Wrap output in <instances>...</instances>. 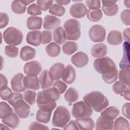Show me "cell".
Returning a JSON list of instances; mask_svg holds the SVG:
<instances>
[{
  "label": "cell",
  "mask_w": 130,
  "mask_h": 130,
  "mask_svg": "<svg viewBox=\"0 0 130 130\" xmlns=\"http://www.w3.org/2000/svg\"><path fill=\"white\" fill-rule=\"evenodd\" d=\"M102 7H110L116 4V1H102Z\"/></svg>",
  "instance_id": "cell-59"
},
{
  "label": "cell",
  "mask_w": 130,
  "mask_h": 130,
  "mask_svg": "<svg viewBox=\"0 0 130 130\" xmlns=\"http://www.w3.org/2000/svg\"><path fill=\"white\" fill-rule=\"evenodd\" d=\"M13 113L12 108L6 102H1L0 104L1 118L4 119L9 117Z\"/></svg>",
  "instance_id": "cell-35"
},
{
  "label": "cell",
  "mask_w": 130,
  "mask_h": 130,
  "mask_svg": "<svg viewBox=\"0 0 130 130\" xmlns=\"http://www.w3.org/2000/svg\"><path fill=\"white\" fill-rule=\"evenodd\" d=\"M129 68L123 69L119 72L118 78L119 81L127 86H129Z\"/></svg>",
  "instance_id": "cell-37"
},
{
  "label": "cell",
  "mask_w": 130,
  "mask_h": 130,
  "mask_svg": "<svg viewBox=\"0 0 130 130\" xmlns=\"http://www.w3.org/2000/svg\"><path fill=\"white\" fill-rule=\"evenodd\" d=\"M23 98V95L21 93L16 92H13L10 98L8 99V102L11 106H12V107H14V105L18 100Z\"/></svg>",
  "instance_id": "cell-48"
},
{
  "label": "cell",
  "mask_w": 130,
  "mask_h": 130,
  "mask_svg": "<svg viewBox=\"0 0 130 130\" xmlns=\"http://www.w3.org/2000/svg\"><path fill=\"white\" fill-rule=\"evenodd\" d=\"M122 36L121 32L117 30H113L109 32L107 37L108 43L113 46H117L122 42Z\"/></svg>",
  "instance_id": "cell-21"
},
{
  "label": "cell",
  "mask_w": 130,
  "mask_h": 130,
  "mask_svg": "<svg viewBox=\"0 0 130 130\" xmlns=\"http://www.w3.org/2000/svg\"><path fill=\"white\" fill-rule=\"evenodd\" d=\"M87 18L92 22H97L100 21L103 16L102 10H90L88 9L87 11Z\"/></svg>",
  "instance_id": "cell-33"
},
{
  "label": "cell",
  "mask_w": 130,
  "mask_h": 130,
  "mask_svg": "<svg viewBox=\"0 0 130 130\" xmlns=\"http://www.w3.org/2000/svg\"><path fill=\"white\" fill-rule=\"evenodd\" d=\"M119 109L115 107L111 106L103 111L101 113V116L107 117L111 120H114L119 115Z\"/></svg>",
  "instance_id": "cell-28"
},
{
  "label": "cell",
  "mask_w": 130,
  "mask_h": 130,
  "mask_svg": "<svg viewBox=\"0 0 130 130\" xmlns=\"http://www.w3.org/2000/svg\"><path fill=\"white\" fill-rule=\"evenodd\" d=\"M102 78L104 81L108 84H112L115 82L118 78L117 69L112 73L102 75Z\"/></svg>",
  "instance_id": "cell-42"
},
{
  "label": "cell",
  "mask_w": 130,
  "mask_h": 130,
  "mask_svg": "<svg viewBox=\"0 0 130 130\" xmlns=\"http://www.w3.org/2000/svg\"><path fill=\"white\" fill-rule=\"evenodd\" d=\"M42 18L38 16H30L27 19L26 26L29 29L37 30L41 28Z\"/></svg>",
  "instance_id": "cell-25"
},
{
  "label": "cell",
  "mask_w": 130,
  "mask_h": 130,
  "mask_svg": "<svg viewBox=\"0 0 130 130\" xmlns=\"http://www.w3.org/2000/svg\"><path fill=\"white\" fill-rule=\"evenodd\" d=\"M23 75L21 73L15 74L11 79V84L12 89L15 92H23L25 90L23 85Z\"/></svg>",
  "instance_id": "cell-12"
},
{
  "label": "cell",
  "mask_w": 130,
  "mask_h": 130,
  "mask_svg": "<svg viewBox=\"0 0 130 130\" xmlns=\"http://www.w3.org/2000/svg\"><path fill=\"white\" fill-rule=\"evenodd\" d=\"M70 0H56L55 2L57 3V4L61 6V5H67L70 3Z\"/></svg>",
  "instance_id": "cell-60"
},
{
  "label": "cell",
  "mask_w": 130,
  "mask_h": 130,
  "mask_svg": "<svg viewBox=\"0 0 130 130\" xmlns=\"http://www.w3.org/2000/svg\"><path fill=\"white\" fill-rule=\"evenodd\" d=\"M60 23L59 18L50 15H46L44 19L43 27L46 29L51 30L58 27Z\"/></svg>",
  "instance_id": "cell-16"
},
{
  "label": "cell",
  "mask_w": 130,
  "mask_h": 130,
  "mask_svg": "<svg viewBox=\"0 0 130 130\" xmlns=\"http://www.w3.org/2000/svg\"><path fill=\"white\" fill-rule=\"evenodd\" d=\"M71 118L68 109L63 106H58L55 110L52 123L54 126L63 128Z\"/></svg>",
  "instance_id": "cell-4"
},
{
  "label": "cell",
  "mask_w": 130,
  "mask_h": 130,
  "mask_svg": "<svg viewBox=\"0 0 130 130\" xmlns=\"http://www.w3.org/2000/svg\"><path fill=\"white\" fill-rule=\"evenodd\" d=\"M63 129H76L78 130L79 129L76 122L75 121L71 120L70 122L65 125V126L63 128Z\"/></svg>",
  "instance_id": "cell-54"
},
{
  "label": "cell",
  "mask_w": 130,
  "mask_h": 130,
  "mask_svg": "<svg viewBox=\"0 0 130 130\" xmlns=\"http://www.w3.org/2000/svg\"><path fill=\"white\" fill-rule=\"evenodd\" d=\"M8 81L7 79L5 76L1 74V85H0V90L3 89L7 87Z\"/></svg>",
  "instance_id": "cell-56"
},
{
  "label": "cell",
  "mask_w": 130,
  "mask_h": 130,
  "mask_svg": "<svg viewBox=\"0 0 130 130\" xmlns=\"http://www.w3.org/2000/svg\"><path fill=\"white\" fill-rule=\"evenodd\" d=\"M114 128V121L107 117L100 116L95 123V129L112 130Z\"/></svg>",
  "instance_id": "cell-18"
},
{
  "label": "cell",
  "mask_w": 130,
  "mask_h": 130,
  "mask_svg": "<svg viewBox=\"0 0 130 130\" xmlns=\"http://www.w3.org/2000/svg\"><path fill=\"white\" fill-rule=\"evenodd\" d=\"M26 40L28 44L38 46L42 43V33L39 30L29 31L27 34Z\"/></svg>",
  "instance_id": "cell-17"
},
{
  "label": "cell",
  "mask_w": 130,
  "mask_h": 130,
  "mask_svg": "<svg viewBox=\"0 0 130 130\" xmlns=\"http://www.w3.org/2000/svg\"><path fill=\"white\" fill-rule=\"evenodd\" d=\"M76 77L75 70L72 65L69 64L64 68L61 77L64 82L69 84H72L75 81Z\"/></svg>",
  "instance_id": "cell-13"
},
{
  "label": "cell",
  "mask_w": 130,
  "mask_h": 130,
  "mask_svg": "<svg viewBox=\"0 0 130 130\" xmlns=\"http://www.w3.org/2000/svg\"><path fill=\"white\" fill-rule=\"evenodd\" d=\"M23 85L26 89L37 90L40 89L39 81L37 76L27 75L24 77Z\"/></svg>",
  "instance_id": "cell-19"
},
{
  "label": "cell",
  "mask_w": 130,
  "mask_h": 130,
  "mask_svg": "<svg viewBox=\"0 0 130 130\" xmlns=\"http://www.w3.org/2000/svg\"><path fill=\"white\" fill-rule=\"evenodd\" d=\"M107 53V46L103 43L95 44L91 49V54L94 57H103Z\"/></svg>",
  "instance_id": "cell-23"
},
{
  "label": "cell",
  "mask_w": 130,
  "mask_h": 130,
  "mask_svg": "<svg viewBox=\"0 0 130 130\" xmlns=\"http://www.w3.org/2000/svg\"><path fill=\"white\" fill-rule=\"evenodd\" d=\"M63 27L67 40L76 41L80 37L81 26L78 20L74 19H69L64 22Z\"/></svg>",
  "instance_id": "cell-5"
},
{
  "label": "cell",
  "mask_w": 130,
  "mask_h": 130,
  "mask_svg": "<svg viewBox=\"0 0 130 130\" xmlns=\"http://www.w3.org/2000/svg\"><path fill=\"white\" fill-rule=\"evenodd\" d=\"M0 28H3L6 27L9 23V15L5 13L1 12L0 13Z\"/></svg>",
  "instance_id": "cell-52"
},
{
  "label": "cell",
  "mask_w": 130,
  "mask_h": 130,
  "mask_svg": "<svg viewBox=\"0 0 130 130\" xmlns=\"http://www.w3.org/2000/svg\"><path fill=\"white\" fill-rule=\"evenodd\" d=\"M53 35L54 41L59 45L64 43L67 39L64 29L61 26L54 29L53 31Z\"/></svg>",
  "instance_id": "cell-24"
},
{
  "label": "cell",
  "mask_w": 130,
  "mask_h": 130,
  "mask_svg": "<svg viewBox=\"0 0 130 130\" xmlns=\"http://www.w3.org/2000/svg\"><path fill=\"white\" fill-rule=\"evenodd\" d=\"M84 101L96 112L104 110L109 104L108 99L100 91H94L85 94Z\"/></svg>",
  "instance_id": "cell-1"
},
{
  "label": "cell",
  "mask_w": 130,
  "mask_h": 130,
  "mask_svg": "<svg viewBox=\"0 0 130 130\" xmlns=\"http://www.w3.org/2000/svg\"><path fill=\"white\" fill-rule=\"evenodd\" d=\"M36 54V50L28 46L23 47L20 53V58L23 61H28L35 58Z\"/></svg>",
  "instance_id": "cell-22"
},
{
  "label": "cell",
  "mask_w": 130,
  "mask_h": 130,
  "mask_svg": "<svg viewBox=\"0 0 130 130\" xmlns=\"http://www.w3.org/2000/svg\"><path fill=\"white\" fill-rule=\"evenodd\" d=\"M129 15L130 10L129 9L123 10L120 14V19L125 25H129Z\"/></svg>",
  "instance_id": "cell-49"
},
{
  "label": "cell",
  "mask_w": 130,
  "mask_h": 130,
  "mask_svg": "<svg viewBox=\"0 0 130 130\" xmlns=\"http://www.w3.org/2000/svg\"><path fill=\"white\" fill-rule=\"evenodd\" d=\"M124 99L129 101L130 100V95H129V86H127L125 90L123 92L122 94Z\"/></svg>",
  "instance_id": "cell-58"
},
{
  "label": "cell",
  "mask_w": 130,
  "mask_h": 130,
  "mask_svg": "<svg viewBox=\"0 0 130 130\" xmlns=\"http://www.w3.org/2000/svg\"><path fill=\"white\" fill-rule=\"evenodd\" d=\"M5 52L7 56L11 58H14L18 56L19 49L14 46L8 45L5 47Z\"/></svg>",
  "instance_id": "cell-40"
},
{
  "label": "cell",
  "mask_w": 130,
  "mask_h": 130,
  "mask_svg": "<svg viewBox=\"0 0 130 130\" xmlns=\"http://www.w3.org/2000/svg\"><path fill=\"white\" fill-rule=\"evenodd\" d=\"M52 40V32L49 30H43L42 32V43L46 45L50 43Z\"/></svg>",
  "instance_id": "cell-46"
},
{
  "label": "cell",
  "mask_w": 130,
  "mask_h": 130,
  "mask_svg": "<svg viewBox=\"0 0 130 130\" xmlns=\"http://www.w3.org/2000/svg\"><path fill=\"white\" fill-rule=\"evenodd\" d=\"M42 71L41 63L37 60H32L26 63L23 67V71L27 75L37 76Z\"/></svg>",
  "instance_id": "cell-10"
},
{
  "label": "cell",
  "mask_w": 130,
  "mask_h": 130,
  "mask_svg": "<svg viewBox=\"0 0 130 130\" xmlns=\"http://www.w3.org/2000/svg\"><path fill=\"white\" fill-rule=\"evenodd\" d=\"M53 3V1L51 0H38L37 1V3L40 8V9L42 11H47L50 8L52 4Z\"/></svg>",
  "instance_id": "cell-45"
},
{
  "label": "cell",
  "mask_w": 130,
  "mask_h": 130,
  "mask_svg": "<svg viewBox=\"0 0 130 130\" xmlns=\"http://www.w3.org/2000/svg\"><path fill=\"white\" fill-rule=\"evenodd\" d=\"M28 129L29 130H31V129H49V128L47 126L43 125L40 123L34 121L30 124Z\"/></svg>",
  "instance_id": "cell-53"
},
{
  "label": "cell",
  "mask_w": 130,
  "mask_h": 130,
  "mask_svg": "<svg viewBox=\"0 0 130 130\" xmlns=\"http://www.w3.org/2000/svg\"><path fill=\"white\" fill-rule=\"evenodd\" d=\"M27 13L32 16L40 15L42 14V11L38 5L36 3H33L30 5L27 8Z\"/></svg>",
  "instance_id": "cell-43"
},
{
  "label": "cell",
  "mask_w": 130,
  "mask_h": 130,
  "mask_svg": "<svg viewBox=\"0 0 130 130\" xmlns=\"http://www.w3.org/2000/svg\"><path fill=\"white\" fill-rule=\"evenodd\" d=\"M53 85V87H55L58 90L60 94L63 93L67 88V85L65 83L58 80H56Z\"/></svg>",
  "instance_id": "cell-50"
},
{
  "label": "cell",
  "mask_w": 130,
  "mask_h": 130,
  "mask_svg": "<svg viewBox=\"0 0 130 130\" xmlns=\"http://www.w3.org/2000/svg\"><path fill=\"white\" fill-rule=\"evenodd\" d=\"M123 38L124 41L126 42H129V28H127L125 29L123 32Z\"/></svg>",
  "instance_id": "cell-57"
},
{
  "label": "cell",
  "mask_w": 130,
  "mask_h": 130,
  "mask_svg": "<svg viewBox=\"0 0 130 130\" xmlns=\"http://www.w3.org/2000/svg\"><path fill=\"white\" fill-rule=\"evenodd\" d=\"M129 127L128 121L123 117H119L114 121L113 128L115 130H124L128 129Z\"/></svg>",
  "instance_id": "cell-32"
},
{
  "label": "cell",
  "mask_w": 130,
  "mask_h": 130,
  "mask_svg": "<svg viewBox=\"0 0 130 130\" xmlns=\"http://www.w3.org/2000/svg\"><path fill=\"white\" fill-rule=\"evenodd\" d=\"M129 106L130 104L129 103H125L122 107V112L123 115L127 118L128 119H130L129 117Z\"/></svg>",
  "instance_id": "cell-55"
},
{
  "label": "cell",
  "mask_w": 130,
  "mask_h": 130,
  "mask_svg": "<svg viewBox=\"0 0 130 130\" xmlns=\"http://www.w3.org/2000/svg\"><path fill=\"white\" fill-rule=\"evenodd\" d=\"M127 86L121 82L120 81H116L112 86L113 91L117 94H120L123 93V92L126 88Z\"/></svg>",
  "instance_id": "cell-44"
},
{
  "label": "cell",
  "mask_w": 130,
  "mask_h": 130,
  "mask_svg": "<svg viewBox=\"0 0 130 130\" xmlns=\"http://www.w3.org/2000/svg\"><path fill=\"white\" fill-rule=\"evenodd\" d=\"M12 93L13 92H12L11 89L8 87L0 90L1 98L2 100L4 101H8Z\"/></svg>",
  "instance_id": "cell-51"
},
{
  "label": "cell",
  "mask_w": 130,
  "mask_h": 130,
  "mask_svg": "<svg viewBox=\"0 0 130 130\" xmlns=\"http://www.w3.org/2000/svg\"><path fill=\"white\" fill-rule=\"evenodd\" d=\"M36 92L32 90H25L23 94V98L28 104L32 105L36 102Z\"/></svg>",
  "instance_id": "cell-39"
},
{
  "label": "cell",
  "mask_w": 130,
  "mask_h": 130,
  "mask_svg": "<svg viewBox=\"0 0 130 130\" xmlns=\"http://www.w3.org/2000/svg\"><path fill=\"white\" fill-rule=\"evenodd\" d=\"M92 112V109L84 101H79L75 103L72 109V115L76 119L90 117Z\"/></svg>",
  "instance_id": "cell-7"
},
{
  "label": "cell",
  "mask_w": 130,
  "mask_h": 130,
  "mask_svg": "<svg viewBox=\"0 0 130 130\" xmlns=\"http://www.w3.org/2000/svg\"><path fill=\"white\" fill-rule=\"evenodd\" d=\"M104 13L109 16L115 15L118 11V6L115 4L110 7H102Z\"/></svg>",
  "instance_id": "cell-41"
},
{
  "label": "cell",
  "mask_w": 130,
  "mask_h": 130,
  "mask_svg": "<svg viewBox=\"0 0 130 130\" xmlns=\"http://www.w3.org/2000/svg\"><path fill=\"white\" fill-rule=\"evenodd\" d=\"M16 113H13L9 117L2 119V122L12 129L16 128L19 125L20 119Z\"/></svg>",
  "instance_id": "cell-27"
},
{
  "label": "cell",
  "mask_w": 130,
  "mask_h": 130,
  "mask_svg": "<svg viewBox=\"0 0 130 130\" xmlns=\"http://www.w3.org/2000/svg\"><path fill=\"white\" fill-rule=\"evenodd\" d=\"M75 121L80 129L91 130L94 127V121L89 117L77 118Z\"/></svg>",
  "instance_id": "cell-20"
},
{
  "label": "cell",
  "mask_w": 130,
  "mask_h": 130,
  "mask_svg": "<svg viewBox=\"0 0 130 130\" xmlns=\"http://www.w3.org/2000/svg\"><path fill=\"white\" fill-rule=\"evenodd\" d=\"M93 67L95 71L102 75L110 74L117 70L115 63L108 57H103L95 59Z\"/></svg>",
  "instance_id": "cell-3"
},
{
  "label": "cell",
  "mask_w": 130,
  "mask_h": 130,
  "mask_svg": "<svg viewBox=\"0 0 130 130\" xmlns=\"http://www.w3.org/2000/svg\"><path fill=\"white\" fill-rule=\"evenodd\" d=\"M14 110L15 113L20 118H26L29 114L30 106L28 103H26L23 99L18 100L14 107Z\"/></svg>",
  "instance_id": "cell-9"
},
{
  "label": "cell",
  "mask_w": 130,
  "mask_h": 130,
  "mask_svg": "<svg viewBox=\"0 0 130 130\" xmlns=\"http://www.w3.org/2000/svg\"><path fill=\"white\" fill-rule=\"evenodd\" d=\"M24 6H26L28 5V4H30V3L34 2L35 1L32 0V1H28V0H23V1H20Z\"/></svg>",
  "instance_id": "cell-61"
},
{
  "label": "cell",
  "mask_w": 130,
  "mask_h": 130,
  "mask_svg": "<svg viewBox=\"0 0 130 130\" xmlns=\"http://www.w3.org/2000/svg\"><path fill=\"white\" fill-rule=\"evenodd\" d=\"M105 28L101 25H94L89 30L88 36L91 41L93 42H103L106 38Z\"/></svg>",
  "instance_id": "cell-8"
},
{
  "label": "cell",
  "mask_w": 130,
  "mask_h": 130,
  "mask_svg": "<svg viewBox=\"0 0 130 130\" xmlns=\"http://www.w3.org/2000/svg\"><path fill=\"white\" fill-rule=\"evenodd\" d=\"M52 112H47L39 110L36 114V119L38 121L44 123H47L50 120Z\"/></svg>",
  "instance_id": "cell-34"
},
{
  "label": "cell",
  "mask_w": 130,
  "mask_h": 130,
  "mask_svg": "<svg viewBox=\"0 0 130 130\" xmlns=\"http://www.w3.org/2000/svg\"><path fill=\"white\" fill-rule=\"evenodd\" d=\"M78 45L75 42L68 41L66 42L62 46L63 52L68 55L73 54L78 50Z\"/></svg>",
  "instance_id": "cell-30"
},
{
  "label": "cell",
  "mask_w": 130,
  "mask_h": 130,
  "mask_svg": "<svg viewBox=\"0 0 130 130\" xmlns=\"http://www.w3.org/2000/svg\"><path fill=\"white\" fill-rule=\"evenodd\" d=\"M64 65L60 62H57L53 64L49 69V72L54 80H58L60 79Z\"/></svg>",
  "instance_id": "cell-26"
},
{
  "label": "cell",
  "mask_w": 130,
  "mask_h": 130,
  "mask_svg": "<svg viewBox=\"0 0 130 130\" xmlns=\"http://www.w3.org/2000/svg\"><path fill=\"white\" fill-rule=\"evenodd\" d=\"M129 3H130V1H125L124 2V4L125 6H126V7H127L128 8H129Z\"/></svg>",
  "instance_id": "cell-62"
},
{
  "label": "cell",
  "mask_w": 130,
  "mask_h": 130,
  "mask_svg": "<svg viewBox=\"0 0 130 130\" xmlns=\"http://www.w3.org/2000/svg\"><path fill=\"white\" fill-rule=\"evenodd\" d=\"M46 51L49 56L55 57L59 55L60 47L57 43L52 42L46 46Z\"/></svg>",
  "instance_id": "cell-29"
},
{
  "label": "cell",
  "mask_w": 130,
  "mask_h": 130,
  "mask_svg": "<svg viewBox=\"0 0 130 130\" xmlns=\"http://www.w3.org/2000/svg\"><path fill=\"white\" fill-rule=\"evenodd\" d=\"M86 6L90 10L99 9L101 7V1L98 0H86L85 1Z\"/></svg>",
  "instance_id": "cell-47"
},
{
  "label": "cell",
  "mask_w": 130,
  "mask_h": 130,
  "mask_svg": "<svg viewBox=\"0 0 130 130\" xmlns=\"http://www.w3.org/2000/svg\"><path fill=\"white\" fill-rule=\"evenodd\" d=\"M11 10L17 14H22L25 13L26 7L20 1H14L11 4Z\"/></svg>",
  "instance_id": "cell-36"
},
{
  "label": "cell",
  "mask_w": 130,
  "mask_h": 130,
  "mask_svg": "<svg viewBox=\"0 0 130 130\" xmlns=\"http://www.w3.org/2000/svg\"><path fill=\"white\" fill-rule=\"evenodd\" d=\"M71 61L76 67L82 68L88 63V56L85 53L79 51L72 56Z\"/></svg>",
  "instance_id": "cell-14"
},
{
  "label": "cell",
  "mask_w": 130,
  "mask_h": 130,
  "mask_svg": "<svg viewBox=\"0 0 130 130\" xmlns=\"http://www.w3.org/2000/svg\"><path fill=\"white\" fill-rule=\"evenodd\" d=\"M39 81L41 88L44 89L52 85L54 79L48 71L44 70L39 76Z\"/></svg>",
  "instance_id": "cell-15"
},
{
  "label": "cell",
  "mask_w": 130,
  "mask_h": 130,
  "mask_svg": "<svg viewBox=\"0 0 130 130\" xmlns=\"http://www.w3.org/2000/svg\"><path fill=\"white\" fill-rule=\"evenodd\" d=\"M87 8L83 3H77L73 4L70 9L71 15L77 19L84 17L87 13Z\"/></svg>",
  "instance_id": "cell-11"
},
{
  "label": "cell",
  "mask_w": 130,
  "mask_h": 130,
  "mask_svg": "<svg viewBox=\"0 0 130 130\" xmlns=\"http://www.w3.org/2000/svg\"><path fill=\"white\" fill-rule=\"evenodd\" d=\"M60 98V93L54 87L47 88L39 91L37 94V103L38 106L48 104L57 101Z\"/></svg>",
  "instance_id": "cell-2"
},
{
  "label": "cell",
  "mask_w": 130,
  "mask_h": 130,
  "mask_svg": "<svg viewBox=\"0 0 130 130\" xmlns=\"http://www.w3.org/2000/svg\"><path fill=\"white\" fill-rule=\"evenodd\" d=\"M64 97L68 103H72L78 100L79 93L74 88L70 87L66 92Z\"/></svg>",
  "instance_id": "cell-31"
},
{
  "label": "cell",
  "mask_w": 130,
  "mask_h": 130,
  "mask_svg": "<svg viewBox=\"0 0 130 130\" xmlns=\"http://www.w3.org/2000/svg\"><path fill=\"white\" fill-rule=\"evenodd\" d=\"M49 12L52 15L61 17L66 12V9L62 6L54 4L52 5L49 9Z\"/></svg>",
  "instance_id": "cell-38"
},
{
  "label": "cell",
  "mask_w": 130,
  "mask_h": 130,
  "mask_svg": "<svg viewBox=\"0 0 130 130\" xmlns=\"http://www.w3.org/2000/svg\"><path fill=\"white\" fill-rule=\"evenodd\" d=\"M3 38L6 43L15 46L21 43L23 34L20 30L14 27H9L4 31Z\"/></svg>",
  "instance_id": "cell-6"
}]
</instances>
